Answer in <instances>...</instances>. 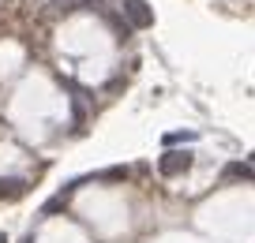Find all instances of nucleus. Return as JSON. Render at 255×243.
Wrapping results in <instances>:
<instances>
[{
	"mask_svg": "<svg viewBox=\"0 0 255 243\" xmlns=\"http://www.w3.org/2000/svg\"><path fill=\"white\" fill-rule=\"evenodd\" d=\"M191 168V154L188 150H165L158 157V172L161 176H184Z\"/></svg>",
	"mask_w": 255,
	"mask_h": 243,
	"instance_id": "1",
	"label": "nucleus"
},
{
	"mask_svg": "<svg viewBox=\"0 0 255 243\" xmlns=\"http://www.w3.org/2000/svg\"><path fill=\"white\" fill-rule=\"evenodd\" d=\"M120 8H124L128 26H135V30H146V26H154V11H150V4H146V0H124Z\"/></svg>",
	"mask_w": 255,
	"mask_h": 243,
	"instance_id": "2",
	"label": "nucleus"
},
{
	"mask_svg": "<svg viewBox=\"0 0 255 243\" xmlns=\"http://www.w3.org/2000/svg\"><path fill=\"white\" fill-rule=\"evenodd\" d=\"M222 176L229 183H255V168L248 165V161H229V165L222 168Z\"/></svg>",
	"mask_w": 255,
	"mask_h": 243,
	"instance_id": "3",
	"label": "nucleus"
},
{
	"mask_svg": "<svg viewBox=\"0 0 255 243\" xmlns=\"http://www.w3.org/2000/svg\"><path fill=\"white\" fill-rule=\"evenodd\" d=\"M19 195H26L23 180H0V198H19Z\"/></svg>",
	"mask_w": 255,
	"mask_h": 243,
	"instance_id": "4",
	"label": "nucleus"
},
{
	"mask_svg": "<svg viewBox=\"0 0 255 243\" xmlns=\"http://www.w3.org/2000/svg\"><path fill=\"white\" fill-rule=\"evenodd\" d=\"M98 180H105V183H120V180H128V168H105V172H98Z\"/></svg>",
	"mask_w": 255,
	"mask_h": 243,
	"instance_id": "5",
	"label": "nucleus"
},
{
	"mask_svg": "<svg viewBox=\"0 0 255 243\" xmlns=\"http://www.w3.org/2000/svg\"><path fill=\"white\" fill-rule=\"evenodd\" d=\"M49 8H53V11H75V8H79V0H53Z\"/></svg>",
	"mask_w": 255,
	"mask_h": 243,
	"instance_id": "6",
	"label": "nucleus"
},
{
	"mask_svg": "<svg viewBox=\"0 0 255 243\" xmlns=\"http://www.w3.org/2000/svg\"><path fill=\"white\" fill-rule=\"evenodd\" d=\"M191 139H195L191 131H173V135H165V142H169V146H173V142H191Z\"/></svg>",
	"mask_w": 255,
	"mask_h": 243,
	"instance_id": "7",
	"label": "nucleus"
},
{
	"mask_svg": "<svg viewBox=\"0 0 255 243\" xmlns=\"http://www.w3.org/2000/svg\"><path fill=\"white\" fill-rule=\"evenodd\" d=\"M0 243H8V236H4V232H0Z\"/></svg>",
	"mask_w": 255,
	"mask_h": 243,
	"instance_id": "8",
	"label": "nucleus"
},
{
	"mask_svg": "<svg viewBox=\"0 0 255 243\" xmlns=\"http://www.w3.org/2000/svg\"><path fill=\"white\" fill-rule=\"evenodd\" d=\"M252 165H255V154H252Z\"/></svg>",
	"mask_w": 255,
	"mask_h": 243,
	"instance_id": "9",
	"label": "nucleus"
}]
</instances>
